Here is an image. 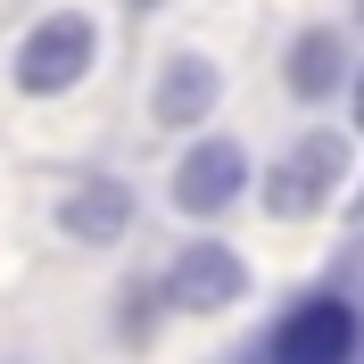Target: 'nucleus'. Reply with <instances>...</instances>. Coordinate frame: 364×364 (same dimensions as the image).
Returning a JSON list of instances; mask_svg holds the SVG:
<instances>
[{"label":"nucleus","mask_w":364,"mask_h":364,"mask_svg":"<svg viewBox=\"0 0 364 364\" xmlns=\"http://www.w3.org/2000/svg\"><path fill=\"white\" fill-rule=\"evenodd\" d=\"M91 58H100V25H91L83 9H58V17H42L17 42V91H33V100L75 91L91 75Z\"/></svg>","instance_id":"1"},{"label":"nucleus","mask_w":364,"mask_h":364,"mask_svg":"<svg viewBox=\"0 0 364 364\" xmlns=\"http://www.w3.org/2000/svg\"><path fill=\"white\" fill-rule=\"evenodd\" d=\"M340 174H348V141H340V133H306L290 158L265 174V207H273V224L315 215V207L331 199V182H340Z\"/></svg>","instance_id":"2"},{"label":"nucleus","mask_w":364,"mask_h":364,"mask_svg":"<svg viewBox=\"0 0 364 364\" xmlns=\"http://www.w3.org/2000/svg\"><path fill=\"white\" fill-rule=\"evenodd\" d=\"M166 298H174L182 315H224V306L249 298V265H240V249H224V240H191V249L174 257V273H166Z\"/></svg>","instance_id":"3"},{"label":"nucleus","mask_w":364,"mask_h":364,"mask_svg":"<svg viewBox=\"0 0 364 364\" xmlns=\"http://www.w3.org/2000/svg\"><path fill=\"white\" fill-rule=\"evenodd\" d=\"M364 340V323L348 298H306L298 315H282V331H273V356L282 364H348Z\"/></svg>","instance_id":"4"},{"label":"nucleus","mask_w":364,"mask_h":364,"mask_svg":"<svg viewBox=\"0 0 364 364\" xmlns=\"http://www.w3.org/2000/svg\"><path fill=\"white\" fill-rule=\"evenodd\" d=\"M249 191V149L240 141H199L174 174V207L182 215H224L232 199Z\"/></svg>","instance_id":"5"},{"label":"nucleus","mask_w":364,"mask_h":364,"mask_svg":"<svg viewBox=\"0 0 364 364\" xmlns=\"http://www.w3.org/2000/svg\"><path fill=\"white\" fill-rule=\"evenodd\" d=\"M58 232H67V240H83V249L124 240V232H133V191H124V182H108V174L75 182L67 207H58Z\"/></svg>","instance_id":"6"},{"label":"nucleus","mask_w":364,"mask_h":364,"mask_svg":"<svg viewBox=\"0 0 364 364\" xmlns=\"http://www.w3.org/2000/svg\"><path fill=\"white\" fill-rule=\"evenodd\" d=\"M149 100H158L166 124H199V116L224 100V67H215V58H166V75H158Z\"/></svg>","instance_id":"7"},{"label":"nucleus","mask_w":364,"mask_h":364,"mask_svg":"<svg viewBox=\"0 0 364 364\" xmlns=\"http://www.w3.org/2000/svg\"><path fill=\"white\" fill-rule=\"evenodd\" d=\"M340 75H348V42L340 33H298V50H290V91L298 100H331L340 91Z\"/></svg>","instance_id":"8"},{"label":"nucleus","mask_w":364,"mask_h":364,"mask_svg":"<svg viewBox=\"0 0 364 364\" xmlns=\"http://www.w3.org/2000/svg\"><path fill=\"white\" fill-rule=\"evenodd\" d=\"M356 124H364V75H356Z\"/></svg>","instance_id":"9"},{"label":"nucleus","mask_w":364,"mask_h":364,"mask_svg":"<svg viewBox=\"0 0 364 364\" xmlns=\"http://www.w3.org/2000/svg\"><path fill=\"white\" fill-rule=\"evenodd\" d=\"M141 9H149V0H141Z\"/></svg>","instance_id":"10"}]
</instances>
